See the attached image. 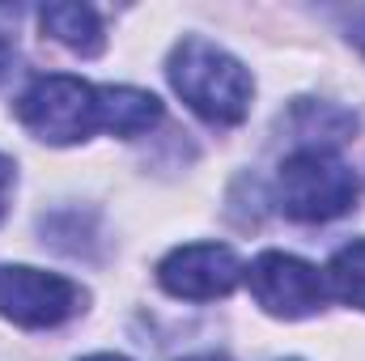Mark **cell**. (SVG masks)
<instances>
[{"label":"cell","mask_w":365,"mask_h":361,"mask_svg":"<svg viewBox=\"0 0 365 361\" xmlns=\"http://www.w3.org/2000/svg\"><path fill=\"white\" fill-rule=\"evenodd\" d=\"M166 77L200 119L221 123V128L242 123L251 111V98H255V81H251L247 64L200 34H187L175 43V51L166 60Z\"/></svg>","instance_id":"1"},{"label":"cell","mask_w":365,"mask_h":361,"mask_svg":"<svg viewBox=\"0 0 365 361\" xmlns=\"http://www.w3.org/2000/svg\"><path fill=\"white\" fill-rule=\"evenodd\" d=\"M276 204L284 217L319 225L336 221L357 204V175L344 158H336L323 145H306L280 162L276 175Z\"/></svg>","instance_id":"2"},{"label":"cell","mask_w":365,"mask_h":361,"mask_svg":"<svg viewBox=\"0 0 365 361\" xmlns=\"http://www.w3.org/2000/svg\"><path fill=\"white\" fill-rule=\"evenodd\" d=\"M17 119L43 145H81L93 132H102L98 86L68 77V73L34 77L26 93L17 98Z\"/></svg>","instance_id":"3"},{"label":"cell","mask_w":365,"mask_h":361,"mask_svg":"<svg viewBox=\"0 0 365 361\" xmlns=\"http://www.w3.org/2000/svg\"><path fill=\"white\" fill-rule=\"evenodd\" d=\"M81 310H86V289L73 285L68 276L26 264H0V319L38 332V327H60Z\"/></svg>","instance_id":"4"},{"label":"cell","mask_w":365,"mask_h":361,"mask_svg":"<svg viewBox=\"0 0 365 361\" xmlns=\"http://www.w3.org/2000/svg\"><path fill=\"white\" fill-rule=\"evenodd\" d=\"M251 285V298L272 315V319H310L323 310L327 302V276L284 251H264L251 260V268L242 272Z\"/></svg>","instance_id":"5"},{"label":"cell","mask_w":365,"mask_h":361,"mask_svg":"<svg viewBox=\"0 0 365 361\" xmlns=\"http://www.w3.org/2000/svg\"><path fill=\"white\" fill-rule=\"evenodd\" d=\"M242 272L247 268L238 264V255L230 247H221V243H187V247H175L158 264V285L170 298H182V302H217V298L238 289Z\"/></svg>","instance_id":"6"},{"label":"cell","mask_w":365,"mask_h":361,"mask_svg":"<svg viewBox=\"0 0 365 361\" xmlns=\"http://www.w3.org/2000/svg\"><path fill=\"white\" fill-rule=\"evenodd\" d=\"M98 102H102V132H110V136H140L162 123V102L149 90L98 86Z\"/></svg>","instance_id":"7"},{"label":"cell","mask_w":365,"mask_h":361,"mask_svg":"<svg viewBox=\"0 0 365 361\" xmlns=\"http://www.w3.org/2000/svg\"><path fill=\"white\" fill-rule=\"evenodd\" d=\"M38 21H43V34H51L56 43H64L77 56H102V47H106L102 17L90 4H47L38 13Z\"/></svg>","instance_id":"8"},{"label":"cell","mask_w":365,"mask_h":361,"mask_svg":"<svg viewBox=\"0 0 365 361\" xmlns=\"http://www.w3.org/2000/svg\"><path fill=\"white\" fill-rule=\"evenodd\" d=\"M327 289L340 302L365 310V238H357V243H349V247L336 251V260L327 264Z\"/></svg>","instance_id":"9"},{"label":"cell","mask_w":365,"mask_h":361,"mask_svg":"<svg viewBox=\"0 0 365 361\" xmlns=\"http://www.w3.org/2000/svg\"><path fill=\"white\" fill-rule=\"evenodd\" d=\"M13 179H17V166H13V158H4V153H0V221H4V213H9V191H13Z\"/></svg>","instance_id":"10"},{"label":"cell","mask_w":365,"mask_h":361,"mask_svg":"<svg viewBox=\"0 0 365 361\" xmlns=\"http://www.w3.org/2000/svg\"><path fill=\"white\" fill-rule=\"evenodd\" d=\"M13 60H17V47H13V39L0 30V86H4V77L13 73Z\"/></svg>","instance_id":"11"},{"label":"cell","mask_w":365,"mask_h":361,"mask_svg":"<svg viewBox=\"0 0 365 361\" xmlns=\"http://www.w3.org/2000/svg\"><path fill=\"white\" fill-rule=\"evenodd\" d=\"M81 361H132V357H123V353H93V357H81Z\"/></svg>","instance_id":"12"},{"label":"cell","mask_w":365,"mask_h":361,"mask_svg":"<svg viewBox=\"0 0 365 361\" xmlns=\"http://www.w3.org/2000/svg\"><path fill=\"white\" fill-rule=\"evenodd\" d=\"M182 361H230V357H221V353H200V357H182Z\"/></svg>","instance_id":"13"}]
</instances>
